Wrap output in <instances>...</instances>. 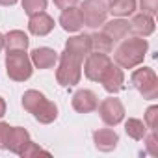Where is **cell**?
I'll return each mask as SVG.
<instances>
[{
  "instance_id": "cell-1",
  "label": "cell",
  "mask_w": 158,
  "mask_h": 158,
  "mask_svg": "<svg viewBox=\"0 0 158 158\" xmlns=\"http://www.w3.org/2000/svg\"><path fill=\"white\" fill-rule=\"evenodd\" d=\"M149 43L145 37H125L121 39V45L115 48L114 60L121 69H134L139 63H143V58L147 54Z\"/></svg>"
},
{
  "instance_id": "cell-2",
  "label": "cell",
  "mask_w": 158,
  "mask_h": 158,
  "mask_svg": "<svg viewBox=\"0 0 158 158\" xmlns=\"http://www.w3.org/2000/svg\"><path fill=\"white\" fill-rule=\"evenodd\" d=\"M60 63H58V69H56V80L60 86L63 88H71V86H76L80 82V76H82V61L71 56L69 52H61L58 56Z\"/></svg>"
},
{
  "instance_id": "cell-3",
  "label": "cell",
  "mask_w": 158,
  "mask_h": 158,
  "mask_svg": "<svg viewBox=\"0 0 158 158\" xmlns=\"http://www.w3.org/2000/svg\"><path fill=\"white\" fill-rule=\"evenodd\" d=\"M6 73L15 82H24L32 76L34 65L26 50H10L6 54Z\"/></svg>"
},
{
  "instance_id": "cell-4",
  "label": "cell",
  "mask_w": 158,
  "mask_h": 158,
  "mask_svg": "<svg viewBox=\"0 0 158 158\" xmlns=\"http://www.w3.org/2000/svg\"><path fill=\"white\" fill-rule=\"evenodd\" d=\"M132 86L139 91V95L147 101H154L158 97V76L151 67L136 69L130 76Z\"/></svg>"
},
{
  "instance_id": "cell-5",
  "label": "cell",
  "mask_w": 158,
  "mask_h": 158,
  "mask_svg": "<svg viewBox=\"0 0 158 158\" xmlns=\"http://www.w3.org/2000/svg\"><path fill=\"white\" fill-rule=\"evenodd\" d=\"M80 13L84 24L89 28H99L106 23L108 17V2L106 0H84L80 6Z\"/></svg>"
},
{
  "instance_id": "cell-6",
  "label": "cell",
  "mask_w": 158,
  "mask_h": 158,
  "mask_svg": "<svg viewBox=\"0 0 158 158\" xmlns=\"http://www.w3.org/2000/svg\"><path fill=\"white\" fill-rule=\"evenodd\" d=\"M114 61L110 60L108 54H101V52L88 54L86 56V65H84V74H86L88 80H91V82H101V78L104 76L106 69Z\"/></svg>"
},
{
  "instance_id": "cell-7",
  "label": "cell",
  "mask_w": 158,
  "mask_h": 158,
  "mask_svg": "<svg viewBox=\"0 0 158 158\" xmlns=\"http://www.w3.org/2000/svg\"><path fill=\"white\" fill-rule=\"evenodd\" d=\"M97 108H99L101 119L108 127H115L125 119V106H123V102L119 99H114V97L104 99Z\"/></svg>"
},
{
  "instance_id": "cell-8",
  "label": "cell",
  "mask_w": 158,
  "mask_h": 158,
  "mask_svg": "<svg viewBox=\"0 0 158 158\" xmlns=\"http://www.w3.org/2000/svg\"><path fill=\"white\" fill-rule=\"evenodd\" d=\"M65 52H69L71 56L78 58L80 61L86 60V56L91 52V37L86 34L80 35H73L65 41Z\"/></svg>"
},
{
  "instance_id": "cell-9",
  "label": "cell",
  "mask_w": 158,
  "mask_h": 158,
  "mask_svg": "<svg viewBox=\"0 0 158 158\" xmlns=\"http://www.w3.org/2000/svg\"><path fill=\"white\" fill-rule=\"evenodd\" d=\"M73 108L78 112V114H89V112H95L97 106H99V97L91 91V89H78L74 95H73Z\"/></svg>"
},
{
  "instance_id": "cell-10",
  "label": "cell",
  "mask_w": 158,
  "mask_h": 158,
  "mask_svg": "<svg viewBox=\"0 0 158 158\" xmlns=\"http://www.w3.org/2000/svg\"><path fill=\"white\" fill-rule=\"evenodd\" d=\"M101 84L104 86V89L108 91V93H119L123 88H125V74H123V69L115 63H112L108 69H106V73H104V76L101 78Z\"/></svg>"
},
{
  "instance_id": "cell-11",
  "label": "cell",
  "mask_w": 158,
  "mask_h": 158,
  "mask_svg": "<svg viewBox=\"0 0 158 158\" xmlns=\"http://www.w3.org/2000/svg\"><path fill=\"white\" fill-rule=\"evenodd\" d=\"M60 24L65 32H78L82 30L84 26V19H82V13H80V8H67V10H61V15H60Z\"/></svg>"
},
{
  "instance_id": "cell-12",
  "label": "cell",
  "mask_w": 158,
  "mask_h": 158,
  "mask_svg": "<svg viewBox=\"0 0 158 158\" xmlns=\"http://www.w3.org/2000/svg\"><path fill=\"white\" fill-rule=\"evenodd\" d=\"M93 143H95V147H97L99 151L110 152V151H114V149L117 147L119 136H117V132L112 130V128H99V130L93 132Z\"/></svg>"
},
{
  "instance_id": "cell-13",
  "label": "cell",
  "mask_w": 158,
  "mask_h": 158,
  "mask_svg": "<svg viewBox=\"0 0 158 158\" xmlns=\"http://www.w3.org/2000/svg\"><path fill=\"white\" fill-rule=\"evenodd\" d=\"M30 60H32V65L37 69H50L58 61V52L48 47H39V48L32 50Z\"/></svg>"
},
{
  "instance_id": "cell-14",
  "label": "cell",
  "mask_w": 158,
  "mask_h": 158,
  "mask_svg": "<svg viewBox=\"0 0 158 158\" xmlns=\"http://www.w3.org/2000/svg\"><path fill=\"white\" fill-rule=\"evenodd\" d=\"M28 30L34 35H47V34H50L54 30V19L45 11L35 13L28 21Z\"/></svg>"
},
{
  "instance_id": "cell-15",
  "label": "cell",
  "mask_w": 158,
  "mask_h": 158,
  "mask_svg": "<svg viewBox=\"0 0 158 158\" xmlns=\"http://www.w3.org/2000/svg\"><path fill=\"white\" fill-rule=\"evenodd\" d=\"M102 32H104L108 37H112L114 41H121V39H125V37L128 35V32H130V23L125 21L123 17H119V19H112V21L104 23Z\"/></svg>"
},
{
  "instance_id": "cell-16",
  "label": "cell",
  "mask_w": 158,
  "mask_h": 158,
  "mask_svg": "<svg viewBox=\"0 0 158 158\" xmlns=\"http://www.w3.org/2000/svg\"><path fill=\"white\" fill-rule=\"evenodd\" d=\"M30 141V134L26 128L23 127H11L10 128V136H8V143H6V149H10L11 152L19 154L21 149Z\"/></svg>"
},
{
  "instance_id": "cell-17",
  "label": "cell",
  "mask_w": 158,
  "mask_h": 158,
  "mask_svg": "<svg viewBox=\"0 0 158 158\" xmlns=\"http://www.w3.org/2000/svg\"><path fill=\"white\" fill-rule=\"evenodd\" d=\"M130 30L139 37H147L154 32V19L147 13H138L130 23Z\"/></svg>"
},
{
  "instance_id": "cell-18",
  "label": "cell",
  "mask_w": 158,
  "mask_h": 158,
  "mask_svg": "<svg viewBox=\"0 0 158 158\" xmlns=\"http://www.w3.org/2000/svg\"><path fill=\"white\" fill-rule=\"evenodd\" d=\"M28 45H30V39L23 30H11L4 35L6 52H10V50H26Z\"/></svg>"
},
{
  "instance_id": "cell-19",
  "label": "cell",
  "mask_w": 158,
  "mask_h": 158,
  "mask_svg": "<svg viewBox=\"0 0 158 158\" xmlns=\"http://www.w3.org/2000/svg\"><path fill=\"white\" fill-rule=\"evenodd\" d=\"M32 115H34L39 123H43V125H50V123L56 121V117H58V106H56L54 102L43 99L41 104L32 112Z\"/></svg>"
},
{
  "instance_id": "cell-20",
  "label": "cell",
  "mask_w": 158,
  "mask_h": 158,
  "mask_svg": "<svg viewBox=\"0 0 158 158\" xmlns=\"http://www.w3.org/2000/svg\"><path fill=\"white\" fill-rule=\"evenodd\" d=\"M136 11V0H110L108 13L114 17H130Z\"/></svg>"
},
{
  "instance_id": "cell-21",
  "label": "cell",
  "mask_w": 158,
  "mask_h": 158,
  "mask_svg": "<svg viewBox=\"0 0 158 158\" xmlns=\"http://www.w3.org/2000/svg\"><path fill=\"white\" fill-rule=\"evenodd\" d=\"M91 37V48L95 50V52H101V54H110L112 50H114V39L112 37H108L104 32H97V34H93V35H89Z\"/></svg>"
},
{
  "instance_id": "cell-22",
  "label": "cell",
  "mask_w": 158,
  "mask_h": 158,
  "mask_svg": "<svg viewBox=\"0 0 158 158\" xmlns=\"http://www.w3.org/2000/svg\"><path fill=\"white\" fill-rule=\"evenodd\" d=\"M125 132H127L132 139L139 141V139L145 138V134H147V127H145V123H143L141 119L130 117V119H127V123H125Z\"/></svg>"
},
{
  "instance_id": "cell-23",
  "label": "cell",
  "mask_w": 158,
  "mask_h": 158,
  "mask_svg": "<svg viewBox=\"0 0 158 158\" xmlns=\"http://www.w3.org/2000/svg\"><path fill=\"white\" fill-rule=\"evenodd\" d=\"M43 99H45V95H43L41 91H37V89H28V91L23 95V108L32 114V112L41 104Z\"/></svg>"
},
{
  "instance_id": "cell-24",
  "label": "cell",
  "mask_w": 158,
  "mask_h": 158,
  "mask_svg": "<svg viewBox=\"0 0 158 158\" xmlns=\"http://www.w3.org/2000/svg\"><path fill=\"white\" fill-rule=\"evenodd\" d=\"M19 156H23V158H34V156H50V152L47 151V149H43V147H39L37 143H34L32 139L21 149V152H19Z\"/></svg>"
},
{
  "instance_id": "cell-25",
  "label": "cell",
  "mask_w": 158,
  "mask_h": 158,
  "mask_svg": "<svg viewBox=\"0 0 158 158\" xmlns=\"http://www.w3.org/2000/svg\"><path fill=\"white\" fill-rule=\"evenodd\" d=\"M23 10L26 15H35L47 10V0H23Z\"/></svg>"
},
{
  "instance_id": "cell-26",
  "label": "cell",
  "mask_w": 158,
  "mask_h": 158,
  "mask_svg": "<svg viewBox=\"0 0 158 158\" xmlns=\"http://www.w3.org/2000/svg\"><path fill=\"white\" fill-rule=\"evenodd\" d=\"M145 127L151 128L152 132H156V127H158V106H149L147 112H145Z\"/></svg>"
},
{
  "instance_id": "cell-27",
  "label": "cell",
  "mask_w": 158,
  "mask_h": 158,
  "mask_svg": "<svg viewBox=\"0 0 158 158\" xmlns=\"http://www.w3.org/2000/svg\"><path fill=\"white\" fill-rule=\"evenodd\" d=\"M143 139H145V149H147V152L152 154V156H158V136H156V132L145 134Z\"/></svg>"
},
{
  "instance_id": "cell-28",
  "label": "cell",
  "mask_w": 158,
  "mask_h": 158,
  "mask_svg": "<svg viewBox=\"0 0 158 158\" xmlns=\"http://www.w3.org/2000/svg\"><path fill=\"white\" fill-rule=\"evenodd\" d=\"M139 8H141V13H147L152 17L158 11V0H139Z\"/></svg>"
},
{
  "instance_id": "cell-29",
  "label": "cell",
  "mask_w": 158,
  "mask_h": 158,
  "mask_svg": "<svg viewBox=\"0 0 158 158\" xmlns=\"http://www.w3.org/2000/svg\"><path fill=\"white\" fill-rule=\"evenodd\" d=\"M10 125L0 121V149H6V143H8V136H10Z\"/></svg>"
},
{
  "instance_id": "cell-30",
  "label": "cell",
  "mask_w": 158,
  "mask_h": 158,
  "mask_svg": "<svg viewBox=\"0 0 158 158\" xmlns=\"http://www.w3.org/2000/svg\"><path fill=\"white\" fill-rule=\"evenodd\" d=\"M54 4L60 8V10H67V8H73L78 4V0H54Z\"/></svg>"
},
{
  "instance_id": "cell-31",
  "label": "cell",
  "mask_w": 158,
  "mask_h": 158,
  "mask_svg": "<svg viewBox=\"0 0 158 158\" xmlns=\"http://www.w3.org/2000/svg\"><path fill=\"white\" fill-rule=\"evenodd\" d=\"M4 115H6V101L0 97V119H2Z\"/></svg>"
},
{
  "instance_id": "cell-32",
  "label": "cell",
  "mask_w": 158,
  "mask_h": 158,
  "mask_svg": "<svg viewBox=\"0 0 158 158\" xmlns=\"http://www.w3.org/2000/svg\"><path fill=\"white\" fill-rule=\"evenodd\" d=\"M17 2H19V0H0V6H13Z\"/></svg>"
},
{
  "instance_id": "cell-33",
  "label": "cell",
  "mask_w": 158,
  "mask_h": 158,
  "mask_svg": "<svg viewBox=\"0 0 158 158\" xmlns=\"http://www.w3.org/2000/svg\"><path fill=\"white\" fill-rule=\"evenodd\" d=\"M2 48H4V35L0 34V50H2Z\"/></svg>"
}]
</instances>
